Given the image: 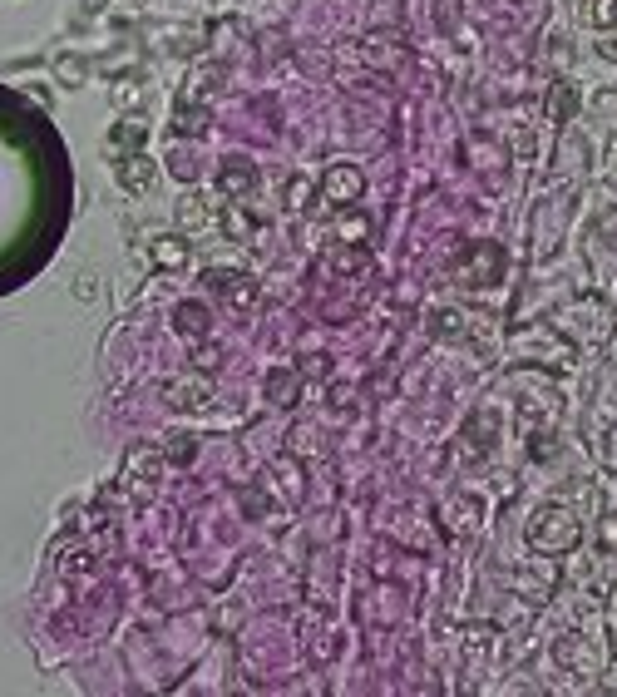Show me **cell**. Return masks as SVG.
<instances>
[{
    "label": "cell",
    "mask_w": 617,
    "mask_h": 697,
    "mask_svg": "<svg viewBox=\"0 0 617 697\" xmlns=\"http://www.w3.org/2000/svg\"><path fill=\"white\" fill-rule=\"evenodd\" d=\"M529 544L539 554H573L583 544V520L568 510V505H539L534 520H529Z\"/></svg>",
    "instance_id": "obj_1"
},
{
    "label": "cell",
    "mask_w": 617,
    "mask_h": 697,
    "mask_svg": "<svg viewBox=\"0 0 617 697\" xmlns=\"http://www.w3.org/2000/svg\"><path fill=\"white\" fill-rule=\"evenodd\" d=\"M514 351H519L524 361L558 366V371H568L573 356H578V351L563 342V332H553V327H524V332H514Z\"/></svg>",
    "instance_id": "obj_2"
},
{
    "label": "cell",
    "mask_w": 617,
    "mask_h": 697,
    "mask_svg": "<svg viewBox=\"0 0 617 697\" xmlns=\"http://www.w3.org/2000/svg\"><path fill=\"white\" fill-rule=\"evenodd\" d=\"M213 396H218L213 376H198V371H183V376L163 381V401H168L173 411H208Z\"/></svg>",
    "instance_id": "obj_3"
},
{
    "label": "cell",
    "mask_w": 617,
    "mask_h": 697,
    "mask_svg": "<svg viewBox=\"0 0 617 697\" xmlns=\"http://www.w3.org/2000/svg\"><path fill=\"white\" fill-rule=\"evenodd\" d=\"M504 277V248L499 243H474V258L460 267L464 287H494Z\"/></svg>",
    "instance_id": "obj_4"
},
{
    "label": "cell",
    "mask_w": 617,
    "mask_h": 697,
    "mask_svg": "<svg viewBox=\"0 0 617 697\" xmlns=\"http://www.w3.org/2000/svg\"><path fill=\"white\" fill-rule=\"evenodd\" d=\"M361 188H366V174H361L356 164H331V169L321 174V198H326V203L351 208V203L361 198Z\"/></svg>",
    "instance_id": "obj_5"
},
{
    "label": "cell",
    "mask_w": 617,
    "mask_h": 697,
    "mask_svg": "<svg viewBox=\"0 0 617 697\" xmlns=\"http://www.w3.org/2000/svg\"><path fill=\"white\" fill-rule=\"evenodd\" d=\"M114 178H119V188L124 193H149L158 178V164L149 154H124L119 164H114Z\"/></svg>",
    "instance_id": "obj_6"
},
{
    "label": "cell",
    "mask_w": 617,
    "mask_h": 697,
    "mask_svg": "<svg viewBox=\"0 0 617 697\" xmlns=\"http://www.w3.org/2000/svg\"><path fill=\"white\" fill-rule=\"evenodd\" d=\"M149 258H154V267H163V272H183L188 258H193L188 233H158L154 243H149Z\"/></svg>",
    "instance_id": "obj_7"
},
{
    "label": "cell",
    "mask_w": 617,
    "mask_h": 697,
    "mask_svg": "<svg viewBox=\"0 0 617 697\" xmlns=\"http://www.w3.org/2000/svg\"><path fill=\"white\" fill-rule=\"evenodd\" d=\"M277 490H282L287 505H302V500H307V475H302L297 455H282V460L272 465V495H277Z\"/></svg>",
    "instance_id": "obj_8"
},
{
    "label": "cell",
    "mask_w": 617,
    "mask_h": 697,
    "mask_svg": "<svg viewBox=\"0 0 617 697\" xmlns=\"http://www.w3.org/2000/svg\"><path fill=\"white\" fill-rule=\"evenodd\" d=\"M558 658H563L573 673H583V678L603 673V648H593V638H563V643H558Z\"/></svg>",
    "instance_id": "obj_9"
},
{
    "label": "cell",
    "mask_w": 617,
    "mask_h": 697,
    "mask_svg": "<svg viewBox=\"0 0 617 697\" xmlns=\"http://www.w3.org/2000/svg\"><path fill=\"white\" fill-rule=\"evenodd\" d=\"M440 515H445V524H450L455 534H474V529L484 524V505H479L474 495H450Z\"/></svg>",
    "instance_id": "obj_10"
},
{
    "label": "cell",
    "mask_w": 617,
    "mask_h": 697,
    "mask_svg": "<svg viewBox=\"0 0 617 697\" xmlns=\"http://www.w3.org/2000/svg\"><path fill=\"white\" fill-rule=\"evenodd\" d=\"M578 114V85L573 80H558V85L548 89V99H543V119L558 129V124H568Z\"/></svg>",
    "instance_id": "obj_11"
},
{
    "label": "cell",
    "mask_w": 617,
    "mask_h": 697,
    "mask_svg": "<svg viewBox=\"0 0 617 697\" xmlns=\"http://www.w3.org/2000/svg\"><path fill=\"white\" fill-rule=\"evenodd\" d=\"M208 282L228 297V307H252L257 302V277H247V272H208Z\"/></svg>",
    "instance_id": "obj_12"
},
{
    "label": "cell",
    "mask_w": 617,
    "mask_h": 697,
    "mask_svg": "<svg viewBox=\"0 0 617 697\" xmlns=\"http://www.w3.org/2000/svg\"><path fill=\"white\" fill-rule=\"evenodd\" d=\"M163 465H168V460H163L158 445H129V450H124V470H129L134 480H158Z\"/></svg>",
    "instance_id": "obj_13"
},
{
    "label": "cell",
    "mask_w": 617,
    "mask_h": 697,
    "mask_svg": "<svg viewBox=\"0 0 617 697\" xmlns=\"http://www.w3.org/2000/svg\"><path fill=\"white\" fill-rule=\"evenodd\" d=\"M297 391H302V371L282 366V371L267 376V401L272 406H297Z\"/></svg>",
    "instance_id": "obj_14"
},
{
    "label": "cell",
    "mask_w": 617,
    "mask_h": 697,
    "mask_svg": "<svg viewBox=\"0 0 617 697\" xmlns=\"http://www.w3.org/2000/svg\"><path fill=\"white\" fill-rule=\"evenodd\" d=\"M208 223H213L208 203H203L198 193H183V198H178V233H203Z\"/></svg>",
    "instance_id": "obj_15"
},
{
    "label": "cell",
    "mask_w": 617,
    "mask_h": 697,
    "mask_svg": "<svg viewBox=\"0 0 617 697\" xmlns=\"http://www.w3.org/2000/svg\"><path fill=\"white\" fill-rule=\"evenodd\" d=\"M578 322H583V332H588L593 342H608V332H613L608 302H578Z\"/></svg>",
    "instance_id": "obj_16"
},
{
    "label": "cell",
    "mask_w": 617,
    "mask_h": 697,
    "mask_svg": "<svg viewBox=\"0 0 617 697\" xmlns=\"http://www.w3.org/2000/svg\"><path fill=\"white\" fill-rule=\"evenodd\" d=\"M430 337H435V342H464V337H469V312H455V307L435 312Z\"/></svg>",
    "instance_id": "obj_17"
},
{
    "label": "cell",
    "mask_w": 617,
    "mask_h": 697,
    "mask_svg": "<svg viewBox=\"0 0 617 697\" xmlns=\"http://www.w3.org/2000/svg\"><path fill=\"white\" fill-rule=\"evenodd\" d=\"M257 188V169L247 164V159H228L223 164V193H232V198H247Z\"/></svg>",
    "instance_id": "obj_18"
},
{
    "label": "cell",
    "mask_w": 617,
    "mask_h": 697,
    "mask_svg": "<svg viewBox=\"0 0 617 697\" xmlns=\"http://www.w3.org/2000/svg\"><path fill=\"white\" fill-rule=\"evenodd\" d=\"M336 238H341V243H351V248L371 243V218H366V213L341 208V213H336Z\"/></svg>",
    "instance_id": "obj_19"
},
{
    "label": "cell",
    "mask_w": 617,
    "mask_h": 697,
    "mask_svg": "<svg viewBox=\"0 0 617 697\" xmlns=\"http://www.w3.org/2000/svg\"><path fill=\"white\" fill-rule=\"evenodd\" d=\"M109 139H114L119 149L139 154V149H144V139H149V124H144L139 114H129V119H119V124H114V134H109Z\"/></svg>",
    "instance_id": "obj_20"
},
{
    "label": "cell",
    "mask_w": 617,
    "mask_h": 697,
    "mask_svg": "<svg viewBox=\"0 0 617 697\" xmlns=\"http://www.w3.org/2000/svg\"><path fill=\"white\" fill-rule=\"evenodd\" d=\"M173 322H178L183 337H208V312H203L198 302H183V307L173 312Z\"/></svg>",
    "instance_id": "obj_21"
},
{
    "label": "cell",
    "mask_w": 617,
    "mask_h": 697,
    "mask_svg": "<svg viewBox=\"0 0 617 697\" xmlns=\"http://www.w3.org/2000/svg\"><path fill=\"white\" fill-rule=\"evenodd\" d=\"M583 20L593 25V30H617V0H583Z\"/></svg>",
    "instance_id": "obj_22"
},
{
    "label": "cell",
    "mask_w": 617,
    "mask_h": 697,
    "mask_svg": "<svg viewBox=\"0 0 617 697\" xmlns=\"http://www.w3.org/2000/svg\"><path fill=\"white\" fill-rule=\"evenodd\" d=\"M223 233L237 238V243H247V238L257 233V223H252V213H247L242 203H228V213H223Z\"/></svg>",
    "instance_id": "obj_23"
},
{
    "label": "cell",
    "mask_w": 617,
    "mask_h": 697,
    "mask_svg": "<svg viewBox=\"0 0 617 697\" xmlns=\"http://www.w3.org/2000/svg\"><path fill=\"white\" fill-rule=\"evenodd\" d=\"M173 124H178V134H203V129H208V109H203V104H198V109H193V104H178Z\"/></svg>",
    "instance_id": "obj_24"
},
{
    "label": "cell",
    "mask_w": 617,
    "mask_h": 697,
    "mask_svg": "<svg viewBox=\"0 0 617 697\" xmlns=\"http://www.w3.org/2000/svg\"><path fill=\"white\" fill-rule=\"evenodd\" d=\"M55 75H60L65 85H84V80H89V65H84L79 55H60V60H55Z\"/></svg>",
    "instance_id": "obj_25"
},
{
    "label": "cell",
    "mask_w": 617,
    "mask_h": 697,
    "mask_svg": "<svg viewBox=\"0 0 617 697\" xmlns=\"http://www.w3.org/2000/svg\"><path fill=\"white\" fill-rule=\"evenodd\" d=\"M311 198H316V183H311V178H292V183H287V208H292V213H302V208H307Z\"/></svg>",
    "instance_id": "obj_26"
},
{
    "label": "cell",
    "mask_w": 617,
    "mask_h": 697,
    "mask_svg": "<svg viewBox=\"0 0 617 697\" xmlns=\"http://www.w3.org/2000/svg\"><path fill=\"white\" fill-rule=\"evenodd\" d=\"M287 440H292L287 455H311V450H321V431H316V426H297Z\"/></svg>",
    "instance_id": "obj_27"
},
{
    "label": "cell",
    "mask_w": 617,
    "mask_h": 697,
    "mask_svg": "<svg viewBox=\"0 0 617 697\" xmlns=\"http://www.w3.org/2000/svg\"><path fill=\"white\" fill-rule=\"evenodd\" d=\"M193 455H198L193 436H168V450H163V460H173V465H188Z\"/></svg>",
    "instance_id": "obj_28"
},
{
    "label": "cell",
    "mask_w": 617,
    "mask_h": 697,
    "mask_svg": "<svg viewBox=\"0 0 617 697\" xmlns=\"http://www.w3.org/2000/svg\"><path fill=\"white\" fill-rule=\"evenodd\" d=\"M598 549H603V554H617V510L598 520Z\"/></svg>",
    "instance_id": "obj_29"
},
{
    "label": "cell",
    "mask_w": 617,
    "mask_h": 697,
    "mask_svg": "<svg viewBox=\"0 0 617 697\" xmlns=\"http://www.w3.org/2000/svg\"><path fill=\"white\" fill-rule=\"evenodd\" d=\"M509 149H514V159H519V164H529V159H534V134H529V129H514Z\"/></svg>",
    "instance_id": "obj_30"
},
{
    "label": "cell",
    "mask_w": 617,
    "mask_h": 697,
    "mask_svg": "<svg viewBox=\"0 0 617 697\" xmlns=\"http://www.w3.org/2000/svg\"><path fill=\"white\" fill-rule=\"evenodd\" d=\"M598 55H603V60H613V65H617V35H613V30H608V35L598 40Z\"/></svg>",
    "instance_id": "obj_31"
},
{
    "label": "cell",
    "mask_w": 617,
    "mask_h": 697,
    "mask_svg": "<svg viewBox=\"0 0 617 697\" xmlns=\"http://www.w3.org/2000/svg\"><path fill=\"white\" fill-rule=\"evenodd\" d=\"M75 297H79V302H94V277H79V282H75Z\"/></svg>",
    "instance_id": "obj_32"
},
{
    "label": "cell",
    "mask_w": 617,
    "mask_h": 697,
    "mask_svg": "<svg viewBox=\"0 0 617 697\" xmlns=\"http://www.w3.org/2000/svg\"><path fill=\"white\" fill-rule=\"evenodd\" d=\"M173 174H178V178H193V164H188L183 154H173Z\"/></svg>",
    "instance_id": "obj_33"
}]
</instances>
